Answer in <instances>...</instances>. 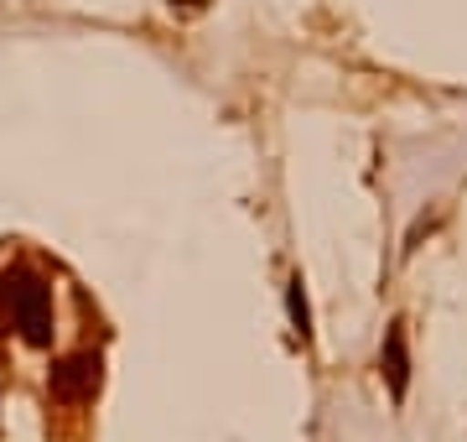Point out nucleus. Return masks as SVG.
Returning <instances> with one entry per match:
<instances>
[{
	"instance_id": "obj_1",
	"label": "nucleus",
	"mask_w": 467,
	"mask_h": 442,
	"mask_svg": "<svg viewBox=\"0 0 467 442\" xmlns=\"http://www.w3.org/2000/svg\"><path fill=\"white\" fill-rule=\"evenodd\" d=\"M0 318L16 328L26 343H52V287L32 266H11L0 271Z\"/></svg>"
},
{
	"instance_id": "obj_2",
	"label": "nucleus",
	"mask_w": 467,
	"mask_h": 442,
	"mask_svg": "<svg viewBox=\"0 0 467 442\" xmlns=\"http://www.w3.org/2000/svg\"><path fill=\"white\" fill-rule=\"evenodd\" d=\"M52 401L57 406H84V401H94V391H99V354H67L52 364Z\"/></svg>"
},
{
	"instance_id": "obj_3",
	"label": "nucleus",
	"mask_w": 467,
	"mask_h": 442,
	"mask_svg": "<svg viewBox=\"0 0 467 442\" xmlns=\"http://www.w3.org/2000/svg\"><path fill=\"white\" fill-rule=\"evenodd\" d=\"M389 385H395V395L405 391V339H400V328L389 333Z\"/></svg>"
},
{
	"instance_id": "obj_4",
	"label": "nucleus",
	"mask_w": 467,
	"mask_h": 442,
	"mask_svg": "<svg viewBox=\"0 0 467 442\" xmlns=\"http://www.w3.org/2000/svg\"><path fill=\"white\" fill-rule=\"evenodd\" d=\"M291 318H296V328L306 333V302H301V281H291Z\"/></svg>"
}]
</instances>
